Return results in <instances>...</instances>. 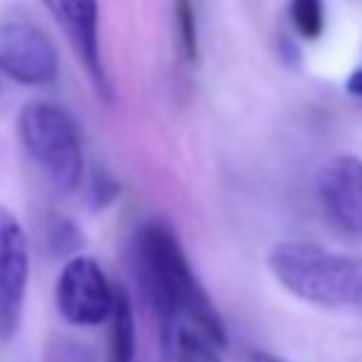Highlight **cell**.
Returning <instances> with one entry per match:
<instances>
[{
	"instance_id": "8992f818",
	"label": "cell",
	"mask_w": 362,
	"mask_h": 362,
	"mask_svg": "<svg viewBox=\"0 0 362 362\" xmlns=\"http://www.w3.org/2000/svg\"><path fill=\"white\" fill-rule=\"evenodd\" d=\"M42 6L51 11L54 23L68 40L96 96L110 105L113 88H110L105 59H102V45H99V0H42Z\"/></svg>"
},
{
	"instance_id": "7a4b0ae2",
	"label": "cell",
	"mask_w": 362,
	"mask_h": 362,
	"mask_svg": "<svg viewBox=\"0 0 362 362\" xmlns=\"http://www.w3.org/2000/svg\"><path fill=\"white\" fill-rule=\"evenodd\" d=\"M269 272L303 303L362 308V257L339 255L308 240H283L269 252Z\"/></svg>"
},
{
	"instance_id": "4fadbf2b",
	"label": "cell",
	"mask_w": 362,
	"mask_h": 362,
	"mask_svg": "<svg viewBox=\"0 0 362 362\" xmlns=\"http://www.w3.org/2000/svg\"><path fill=\"white\" fill-rule=\"evenodd\" d=\"M88 192H90V206H93V209H105L107 204L116 201V195H119V181H116L105 167H93Z\"/></svg>"
},
{
	"instance_id": "277c9868",
	"label": "cell",
	"mask_w": 362,
	"mask_h": 362,
	"mask_svg": "<svg viewBox=\"0 0 362 362\" xmlns=\"http://www.w3.org/2000/svg\"><path fill=\"white\" fill-rule=\"evenodd\" d=\"M0 74L17 85H51L59 74V57L48 34L23 14L0 17Z\"/></svg>"
},
{
	"instance_id": "ba28073f",
	"label": "cell",
	"mask_w": 362,
	"mask_h": 362,
	"mask_svg": "<svg viewBox=\"0 0 362 362\" xmlns=\"http://www.w3.org/2000/svg\"><path fill=\"white\" fill-rule=\"evenodd\" d=\"M317 195L331 218L348 235H362V158L334 156L317 173Z\"/></svg>"
},
{
	"instance_id": "6da1fadb",
	"label": "cell",
	"mask_w": 362,
	"mask_h": 362,
	"mask_svg": "<svg viewBox=\"0 0 362 362\" xmlns=\"http://www.w3.org/2000/svg\"><path fill=\"white\" fill-rule=\"evenodd\" d=\"M136 269L167 356L173 362H223L229 345L223 320L167 223L153 221L139 229Z\"/></svg>"
},
{
	"instance_id": "5b68a950",
	"label": "cell",
	"mask_w": 362,
	"mask_h": 362,
	"mask_svg": "<svg viewBox=\"0 0 362 362\" xmlns=\"http://www.w3.org/2000/svg\"><path fill=\"white\" fill-rule=\"evenodd\" d=\"M116 286L107 280L102 266L88 255H71L57 277L54 300L57 311L71 325H102L110 317Z\"/></svg>"
},
{
	"instance_id": "9a60e30c",
	"label": "cell",
	"mask_w": 362,
	"mask_h": 362,
	"mask_svg": "<svg viewBox=\"0 0 362 362\" xmlns=\"http://www.w3.org/2000/svg\"><path fill=\"white\" fill-rule=\"evenodd\" d=\"M257 362H286V359H277V356H257Z\"/></svg>"
},
{
	"instance_id": "52a82bcc",
	"label": "cell",
	"mask_w": 362,
	"mask_h": 362,
	"mask_svg": "<svg viewBox=\"0 0 362 362\" xmlns=\"http://www.w3.org/2000/svg\"><path fill=\"white\" fill-rule=\"evenodd\" d=\"M31 272L28 235L20 218L0 206V339H11L23 320Z\"/></svg>"
},
{
	"instance_id": "30bf717a",
	"label": "cell",
	"mask_w": 362,
	"mask_h": 362,
	"mask_svg": "<svg viewBox=\"0 0 362 362\" xmlns=\"http://www.w3.org/2000/svg\"><path fill=\"white\" fill-rule=\"evenodd\" d=\"M288 20L303 40H317L325 28V6L322 0H291Z\"/></svg>"
},
{
	"instance_id": "7c38bea8",
	"label": "cell",
	"mask_w": 362,
	"mask_h": 362,
	"mask_svg": "<svg viewBox=\"0 0 362 362\" xmlns=\"http://www.w3.org/2000/svg\"><path fill=\"white\" fill-rule=\"evenodd\" d=\"M175 23H178V42L187 59H198V25L192 0H175Z\"/></svg>"
},
{
	"instance_id": "8fae6325",
	"label": "cell",
	"mask_w": 362,
	"mask_h": 362,
	"mask_svg": "<svg viewBox=\"0 0 362 362\" xmlns=\"http://www.w3.org/2000/svg\"><path fill=\"white\" fill-rule=\"evenodd\" d=\"M42 362H93V354L85 342H79L68 334H54L45 345Z\"/></svg>"
},
{
	"instance_id": "3957f363",
	"label": "cell",
	"mask_w": 362,
	"mask_h": 362,
	"mask_svg": "<svg viewBox=\"0 0 362 362\" xmlns=\"http://www.w3.org/2000/svg\"><path fill=\"white\" fill-rule=\"evenodd\" d=\"M17 136L42 170V175L62 192L79 187L85 175L82 136L74 116L54 102H28L17 113Z\"/></svg>"
},
{
	"instance_id": "5bb4252c",
	"label": "cell",
	"mask_w": 362,
	"mask_h": 362,
	"mask_svg": "<svg viewBox=\"0 0 362 362\" xmlns=\"http://www.w3.org/2000/svg\"><path fill=\"white\" fill-rule=\"evenodd\" d=\"M345 90L354 96V99H362V68L351 71L348 79H345Z\"/></svg>"
},
{
	"instance_id": "9c48e42d",
	"label": "cell",
	"mask_w": 362,
	"mask_h": 362,
	"mask_svg": "<svg viewBox=\"0 0 362 362\" xmlns=\"http://www.w3.org/2000/svg\"><path fill=\"white\" fill-rule=\"evenodd\" d=\"M110 339H107V362H133L136 359V314L127 291L116 286L113 308H110Z\"/></svg>"
}]
</instances>
